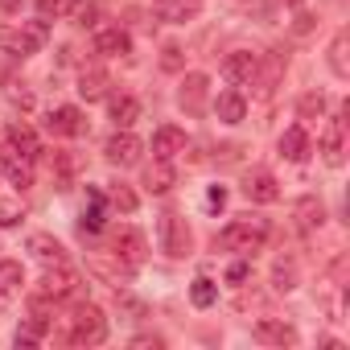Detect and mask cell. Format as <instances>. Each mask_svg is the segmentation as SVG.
Masks as SVG:
<instances>
[{
    "label": "cell",
    "instance_id": "1",
    "mask_svg": "<svg viewBox=\"0 0 350 350\" xmlns=\"http://www.w3.org/2000/svg\"><path fill=\"white\" fill-rule=\"evenodd\" d=\"M268 235H272L268 219L247 215V219H235V223H227V227L219 231V247H227V252H235V256H256V252L268 243Z\"/></svg>",
    "mask_w": 350,
    "mask_h": 350
},
{
    "label": "cell",
    "instance_id": "2",
    "mask_svg": "<svg viewBox=\"0 0 350 350\" xmlns=\"http://www.w3.org/2000/svg\"><path fill=\"white\" fill-rule=\"evenodd\" d=\"M79 297H83V276H79L66 260H58V264H50V268L42 272V280H38V301L62 305V301H79Z\"/></svg>",
    "mask_w": 350,
    "mask_h": 350
},
{
    "label": "cell",
    "instance_id": "3",
    "mask_svg": "<svg viewBox=\"0 0 350 350\" xmlns=\"http://www.w3.org/2000/svg\"><path fill=\"white\" fill-rule=\"evenodd\" d=\"M107 338V317H103V309H95V305H75V313L66 317V325H62V342H70V346H99Z\"/></svg>",
    "mask_w": 350,
    "mask_h": 350
},
{
    "label": "cell",
    "instance_id": "4",
    "mask_svg": "<svg viewBox=\"0 0 350 350\" xmlns=\"http://www.w3.org/2000/svg\"><path fill=\"white\" fill-rule=\"evenodd\" d=\"M50 42V25L46 21H21V25H5L0 29V50L13 58H29Z\"/></svg>",
    "mask_w": 350,
    "mask_h": 350
},
{
    "label": "cell",
    "instance_id": "5",
    "mask_svg": "<svg viewBox=\"0 0 350 350\" xmlns=\"http://www.w3.org/2000/svg\"><path fill=\"white\" fill-rule=\"evenodd\" d=\"M144 235L136 231V227H124V231H116V239H111V256H116V264H120V272H136L140 264H144Z\"/></svg>",
    "mask_w": 350,
    "mask_h": 350
},
{
    "label": "cell",
    "instance_id": "6",
    "mask_svg": "<svg viewBox=\"0 0 350 350\" xmlns=\"http://www.w3.org/2000/svg\"><path fill=\"white\" fill-rule=\"evenodd\" d=\"M0 169H5V173H9V182L17 186V194L33 186V157H25V152H17V148H13L9 140H5V144H0Z\"/></svg>",
    "mask_w": 350,
    "mask_h": 350
},
{
    "label": "cell",
    "instance_id": "7",
    "mask_svg": "<svg viewBox=\"0 0 350 350\" xmlns=\"http://www.w3.org/2000/svg\"><path fill=\"white\" fill-rule=\"evenodd\" d=\"M206 95H211V79L194 70V75H186V79H182L178 107H182L186 116H202V111H206Z\"/></svg>",
    "mask_w": 350,
    "mask_h": 350
},
{
    "label": "cell",
    "instance_id": "8",
    "mask_svg": "<svg viewBox=\"0 0 350 350\" xmlns=\"http://www.w3.org/2000/svg\"><path fill=\"white\" fill-rule=\"evenodd\" d=\"M321 157H325V165H342L346 161V116L338 111V116H329V124H325V132H321Z\"/></svg>",
    "mask_w": 350,
    "mask_h": 350
},
{
    "label": "cell",
    "instance_id": "9",
    "mask_svg": "<svg viewBox=\"0 0 350 350\" xmlns=\"http://www.w3.org/2000/svg\"><path fill=\"white\" fill-rule=\"evenodd\" d=\"M140 152H144V144L128 132V128H120L107 144H103V157L111 161V165H120V169H128V165H136L140 161Z\"/></svg>",
    "mask_w": 350,
    "mask_h": 350
},
{
    "label": "cell",
    "instance_id": "10",
    "mask_svg": "<svg viewBox=\"0 0 350 350\" xmlns=\"http://www.w3.org/2000/svg\"><path fill=\"white\" fill-rule=\"evenodd\" d=\"M161 247L173 260H182L190 252V227H186V219H178V215H165L161 219Z\"/></svg>",
    "mask_w": 350,
    "mask_h": 350
},
{
    "label": "cell",
    "instance_id": "11",
    "mask_svg": "<svg viewBox=\"0 0 350 350\" xmlns=\"http://www.w3.org/2000/svg\"><path fill=\"white\" fill-rule=\"evenodd\" d=\"M46 128H50L54 136H70V140H75V136H87V116L66 103V107H54V111L46 116Z\"/></svg>",
    "mask_w": 350,
    "mask_h": 350
},
{
    "label": "cell",
    "instance_id": "12",
    "mask_svg": "<svg viewBox=\"0 0 350 350\" xmlns=\"http://www.w3.org/2000/svg\"><path fill=\"white\" fill-rule=\"evenodd\" d=\"M243 194H247V202H276L280 198V182L272 178V173H264V169H252L247 178H243Z\"/></svg>",
    "mask_w": 350,
    "mask_h": 350
},
{
    "label": "cell",
    "instance_id": "13",
    "mask_svg": "<svg viewBox=\"0 0 350 350\" xmlns=\"http://www.w3.org/2000/svg\"><path fill=\"white\" fill-rule=\"evenodd\" d=\"M223 75H227L231 83H252V79L260 75V54H252V50H231V54L223 58Z\"/></svg>",
    "mask_w": 350,
    "mask_h": 350
},
{
    "label": "cell",
    "instance_id": "14",
    "mask_svg": "<svg viewBox=\"0 0 350 350\" xmlns=\"http://www.w3.org/2000/svg\"><path fill=\"white\" fill-rule=\"evenodd\" d=\"M202 13V0H157V17L165 25H186Z\"/></svg>",
    "mask_w": 350,
    "mask_h": 350
},
{
    "label": "cell",
    "instance_id": "15",
    "mask_svg": "<svg viewBox=\"0 0 350 350\" xmlns=\"http://www.w3.org/2000/svg\"><path fill=\"white\" fill-rule=\"evenodd\" d=\"M178 152H186V132H182V128L165 124V128H157V132H152V157L173 161Z\"/></svg>",
    "mask_w": 350,
    "mask_h": 350
},
{
    "label": "cell",
    "instance_id": "16",
    "mask_svg": "<svg viewBox=\"0 0 350 350\" xmlns=\"http://www.w3.org/2000/svg\"><path fill=\"white\" fill-rule=\"evenodd\" d=\"M256 338L268 342V346H297V342H301L297 329H293L288 321H280V317H264V321H256Z\"/></svg>",
    "mask_w": 350,
    "mask_h": 350
},
{
    "label": "cell",
    "instance_id": "17",
    "mask_svg": "<svg viewBox=\"0 0 350 350\" xmlns=\"http://www.w3.org/2000/svg\"><path fill=\"white\" fill-rule=\"evenodd\" d=\"M293 219H297V231H301V235H317V227L325 223V206L309 194V198H301V202L293 206Z\"/></svg>",
    "mask_w": 350,
    "mask_h": 350
},
{
    "label": "cell",
    "instance_id": "18",
    "mask_svg": "<svg viewBox=\"0 0 350 350\" xmlns=\"http://www.w3.org/2000/svg\"><path fill=\"white\" fill-rule=\"evenodd\" d=\"M103 223H107V194L91 186V190H87V206H83V235H87V231H91V235L103 231Z\"/></svg>",
    "mask_w": 350,
    "mask_h": 350
},
{
    "label": "cell",
    "instance_id": "19",
    "mask_svg": "<svg viewBox=\"0 0 350 350\" xmlns=\"http://www.w3.org/2000/svg\"><path fill=\"white\" fill-rule=\"evenodd\" d=\"M173 182H178V173H173V165H169V161H161V157L144 169V190H148V194H169V190H173Z\"/></svg>",
    "mask_w": 350,
    "mask_h": 350
},
{
    "label": "cell",
    "instance_id": "20",
    "mask_svg": "<svg viewBox=\"0 0 350 350\" xmlns=\"http://www.w3.org/2000/svg\"><path fill=\"white\" fill-rule=\"evenodd\" d=\"M132 50V38L124 29H99L95 33V54H107V58H124Z\"/></svg>",
    "mask_w": 350,
    "mask_h": 350
},
{
    "label": "cell",
    "instance_id": "21",
    "mask_svg": "<svg viewBox=\"0 0 350 350\" xmlns=\"http://www.w3.org/2000/svg\"><path fill=\"white\" fill-rule=\"evenodd\" d=\"M280 157L284 161H293V165H301L305 157H309V132L297 124V128H288L284 136H280Z\"/></svg>",
    "mask_w": 350,
    "mask_h": 350
},
{
    "label": "cell",
    "instance_id": "22",
    "mask_svg": "<svg viewBox=\"0 0 350 350\" xmlns=\"http://www.w3.org/2000/svg\"><path fill=\"white\" fill-rule=\"evenodd\" d=\"M215 111H219L223 124H239V120L247 116V99H243L239 91H223V95L215 99Z\"/></svg>",
    "mask_w": 350,
    "mask_h": 350
},
{
    "label": "cell",
    "instance_id": "23",
    "mask_svg": "<svg viewBox=\"0 0 350 350\" xmlns=\"http://www.w3.org/2000/svg\"><path fill=\"white\" fill-rule=\"evenodd\" d=\"M5 140H9V144H13L17 152L33 157V161L42 157V140H38V132H33V128H25V124H13V128L5 132Z\"/></svg>",
    "mask_w": 350,
    "mask_h": 350
},
{
    "label": "cell",
    "instance_id": "24",
    "mask_svg": "<svg viewBox=\"0 0 350 350\" xmlns=\"http://www.w3.org/2000/svg\"><path fill=\"white\" fill-rule=\"evenodd\" d=\"M21 284H25L21 264H17V260H0V301L17 297V293H21Z\"/></svg>",
    "mask_w": 350,
    "mask_h": 350
},
{
    "label": "cell",
    "instance_id": "25",
    "mask_svg": "<svg viewBox=\"0 0 350 350\" xmlns=\"http://www.w3.org/2000/svg\"><path fill=\"white\" fill-rule=\"evenodd\" d=\"M350 38H346V29L342 33H334V42H329V70L338 75V79H350Z\"/></svg>",
    "mask_w": 350,
    "mask_h": 350
},
{
    "label": "cell",
    "instance_id": "26",
    "mask_svg": "<svg viewBox=\"0 0 350 350\" xmlns=\"http://www.w3.org/2000/svg\"><path fill=\"white\" fill-rule=\"evenodd\" d=\"M107 107H111L116 128H132V124H136V116H140V103H136L132 95H111V99H107Z\"/></svg>",
    "mask_w": 350,
    "mask_h": 350
},
{
    "label": "cell",
    "instance_id": "27",
    "mask_svg": "<svg viewBox=\"0 0 350 350\" xmlns=\"http://www.w3.org/2000/svg\"><path fill=\"white\" fill-rule=\"evenodd\" d=\"M29 252H33L42 264H58V260H66V247H62L54 235H33V239H29Z\"/></svg>",
    "mask_w": 350,
    "mask_h": 350
},
{
    "label": "cell",
    "instance_id": "28",
    "mask_svg": "<svg viewBox=\"0 0 350 350\" xmlns=\"http://www.w3.org/2000/svg\"><path fill=\"white\" fill-rule=\"evenodd\" d=\"M79 95H83L87 103L103 99V95H107V75H103V70H83V75H79Z\"/></svg>",
    "mask_w": 350,
    "mask_h": 350
},
{
    "label": "cell",
    "instance_id": "29",
    "mask_svg": "<svg viewBox=\"0 0 350 350\" xmlns=\"http://www.w3.org/2000/svg\"><path fill=\"white\" fill-rule=\"evenodd\" d=\"M42 338H46V317H42V313H33L29 321H21V325H17V334H13V342H17V346H38Z\"/></svg>",
    "mask_w": 350,
    "mask_h": 350
},
{
    "label": "cell",
    "instance_id": "30",
    "mask_svg": "<svg viewBox=\"0 0 350 350\" xmlns=\"http://www.w3.org/2000/svg\"><path fill=\"white\" fill-rule=\"evenodd\" d=\"M25 219V202H21V194H0V227H17Z\"/></svg>",
    "mask_w": 350,
    "mask_h": 350
},
{
    "label": "cell",
    "instance_id": "31",
    "mask_svg": "<svg viewBox=\"0 0 350 350\" xmlns=\"http://www.w3.org/2000/svg\"><path fill=\"white\" fill-rule=\"evenodd\" d=\"M33 5H38V13L46 21H62V17H70L79 9V0H33Z\"/></svg>",
    "mask_w": 350,
    "mask_h": 350
},
{
    "label": "cell",
    "instance_id": "32",
    "mask_svg": "<svg viewBox=\"0 0 350 350\" xmlns=\"http://www.w3.org/2000/svg\"><path fill=\"white\" fill-rule=\"evenodd\" d=\"M107 202H111V206H116V211H124V215H132V211H136V206H140V198H136V194H132V190H128V186H124V182H120V186H111V190H107Z\"/></svg>",
    "mask_w": 350,
    "mask_h": 350
},
{
    "label": "cell",
    "instance_id": "33",
    "mask_svg": "<svg viewBox=\"0 0 350 350\" xmlns=\"http://www.w3.org/2000/svg\"><path fill=\"white\" fill-rule=\"evenodd\" d=\"M272 284H276L280 293L297 288V264H293V260H276V268H272Z\"/></svg>",
    "mask_w": 350,
    "mask_h": 350
},
{
    "label": "cell",
    "instance_id": "34",
    "mask_svg": "<svg viewBox=\"0 0 350 350\" xmlns=\"http://www.w3.org/2000/svg\"><path fill=\"white\" fill-rule=\"evenodd\" d=\"M215 297H219V288H215V280H206V276H198V280H194V288H190V301H194L198 309H211V305H215Z\"/></svg>",
    "mask_w": 350,
    "mask_h": 350
},
{
    "label": "cell",
    "instance_id": "35",
    "mask_svg": "<svg viewBox=\"0 0 350 350\" xmlns=\"http://www.w3.org/2000/svg\"><path fill=\"white\" fill-rule=\"evenodd\" d=\"M321 111H325V95H321V91H317V95H313V91L301 95V103H297V116H301V120H321Z\"/></svg>",
    "mask_w": 350,
    "mask_h": 350
},
{
    "label": "cell",
    "instance_id": "36",
    "mask_svg": "<svg viewBox=\"0 0 350 350\" xmlns=\"http://www.w3.org/2000/svg\"><path fill=\"white\" fill-rule=\"evenodd\" d=\"M70 17H75V25H83V29H95V25H99V9H95V5H83V0H79V9H75Z\"/></svg>",
    "mask_w": 350,
    "mask_h": 350
},
{
    "label": "cell",
    "instance_id": "37",
    "mask_svg": "<svg viewBox=\"0 0 350 350\" xmlns=\"http://www.w3.org/2000/svg\"><path fill=\"white\" fill-rule=\"evenodd\" d=\"M161 66L165 70H182V46H165L161 50Z\"/></svg>",
    "mask_w": 350,
    "mask_h": 350
},
{
    "label": "cell",
    "instance_id": "38",
    "mask_svg": "<svg viewBox=\"0 0 350 350\" xmlns=\"http://www.w3.org/2000/svg\"><path fill=\"white\" fill-rule=\"evenodd\" d=\"M9 99H13L21 111H29V107H33V95H29L25 87H9Z\"/></svg>",
    "mask_w": 350,
    "mask_h": 350
},
{
    "label": "cell",
    "instance_id": "39",
    "mask_svg": "<svg viewBox=\"0 0 350 350\" xmlns=\"http://www.w3.org/2000/svg\"><path fill=\"white\" fill-rule=\"evenodd\" d=\"M223 206H227V190H223V186H215V190L206 194V211H223Z\"/></svg>",
    "mask_w": 350,
    "mask_h": 350
},
{
    "label": "cell",
    "instance_id": "40",
    "mask_svg": "<svg viewBox=\"0 0 350 350\" xmlns=\"http://www.w3.org/2000/svg\"><path fill=\"white\" fill-rule=\"evenodd\" d=\"M247 272H252V264H247V260H239V264H231V268H227V280H231V284H239V280H247Z\"/></svg>",
    "mask_w": 350,
    "mask_h": 350
},
{
    "label": "cell",
    "instance_id": "41",
    "mask_svg": "<svg viewBox=\"0 0 350 350\" xmlns=\"http://www.w3.org/2000/svg\"><path fill=\"white\" fill-rule=\"evenodd\" d=\"M132 346H161V338H157V334H152V338L144 334V338H132Z\"/></svg>",
    "mask_w": 350,
    "mask_h": 350
},
{
    "label": "cell",
    "instance_id": "42",
    "mask_svg": "<svg viewBox=\"0 0 350 350\" xmlns=\"http://www.w3.org/2000/svg\"><path fill=\"white\" fill-rule=\"evenodd\" d=\"M284 5H301V0H284Z\"/></svg>",
    "mask_w": 350,
    "mask_h": 350
}]
</instances>
